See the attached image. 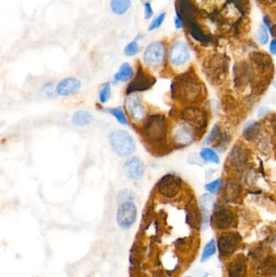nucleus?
Instances as JSON below:
<instances>
[{
	"label": "nucleus",
	"mask_w": 276,
	"mask_h": 277,
	"mask_svg": "<svg viewBox=\"0 0 276 277\" xmlns=\"http://www.w3.org/2000/svg\"><path fill=\"white\" fill-rule=\"evenodd\" d=\"M205 86L191 75H182L172 85V91L175 97L181 101L195 103L203 98Z\"/></svg>",
	"instance_id": "1"
},
{
	"label": "nucleus",
	"mask_w": 276,
	"mask_h": 277,
	"mask_svg": "<svg viewBox=\"0 0 276 277\" xmlns=\"http://www.w3.org/2000/svg\"><path fill=\"white\" fill-rule=\"evenodd\" d=\"M147 139L153 144L163 143L167 135V120L162 114L150 116L144 125Z\"/></svg>",
	"instance_id": "2"
},
{
	"label": "nucleus",
	"mask_w": 276,
	"mask_h": 277,
	"mask_svg": "<svg viewBox=\"0 0 276 277\" xmlns=\"http://www.w3.org/2000/svg\"><path fill=\"white\" fill-rule=\"evenodd\" d=\"M110 145L120 157H128L134 152L135 142L132 136L123 130H115L110 135Z\"/></svg>",
	"instance_id": "3"
},
{
	"label": "nucleus",
	"mask_w": 276,
	"mask_h": 277,
	"mask_svg": "<svg viewBox=\"0 0 276 277\" xmlns=\"http://www.w3.org/2000/svg\"><path fill=\"white\" fill-rule=\"evenodd\" d=\"M166 48L161 41H152L147 46L144 53V63L149 67L156 68L166 59Z\"/></svg>",
	"instance_id": "4"
},
{
	"label": "nucleus",
	"mask_w": 276,
	"mask_h": 277,
	"mask_svg": "<svg viewBox=\"0 0 276 277\" xmlns=\"http://www.w3.org/2000/svg\"><path fill=\"white\" fill-rule=\"evenodd\" d=\"M137 219V207L132 201L119 204L117 212V222L123 229H130Z\"/></svg>",
	"instance_id": "5"
},
{
	"label": "nucleus",
	"mask_w": 276,
	"mask_h": 277,
	"mask_svg": "<svg viewBox=\"0 0 276 277\" xmlns=\"http://www.w3.org/2000/svg\"><path fill=\"white\" fill-rule=\"evenodd\" d=\"M241 237L236 232H226L219 238L218 248L222 256L233 255L240 246Z\"/></svg>",
	"instance_id": "6"
},
{
	"label": "nucleus",
	"mask_w": 276,
	"mask_h": 277,
	"mask_svg": "<svg viewBox=\"0 0 276 277\" xmlns=\"http://www.w3.org/2000/svg\"><path fill=\"white\" fill-rule=\"evenodd\" d=\"M183 120L191 128L197 130H202L207 125V115L204 111L198 107L190 106L183 111Z\"/></svg>",
	"instance_id": "7"
},
{
	"label": "nucleus",
	"mask_w": 276,
	"mask_h": 277,
	"mask_svg": "<svg viewBox=\"0 0 276 277\" xmlns=\"http://www.w3.org/2000/svg\"><path fill=\"white\" fill-rule=\"evenodd\" d=\"M182 179L175 174H166L159 181L157 188L161 195L166 198H173L178 195L182 187Z\"/></svg>",
	"instance_id": "8"
},
{
	"label": "nucleus",
	"mask_w": 276,
	"mask_h": 277,
	"mask_svg": "<svg viewBox=\"0 0 276 277\" xmlns=\"http://www.w3.org/2000/svg\"><path fill=\"white\" fill-rule=\"evenodd\" d=\"M190 58V48L185 42L177 41L172 45L169 51V61L173 66L181 67L184 65Z\"/></svg>",
	"instance_id": "9"
},
{
	"label": "nucleus",
	"mask_w": 276,
	"mask_h": 277,
	"mask_svg": "<svg viewBox=\"0 0 276 277\" xmlns=\"http://www.w3.org/2000/svg\"><path fill=\"white\" fill-rule=\"evenodd\" d=\"M125 105L130 118L134 122L141 123L145 119L146 113L142 104L141 98L137 93L129 94L126 98Z\"/></svg>",
	"instance_id": "10"
},
{
	"label": "nucleus",
	"mask_w": 276,
	"mask_h": 277,
	"mask_svg": "<svg viewBox=\"0 0 276 277\" xmlns=\"http://www.w3.org/2000/svg\"><path fill=\"white\" fill-rule=\"evenodd\" d=\"M235 214L228 208H223L216 211L211 218V223L216 229H228L235 224Z\"/></svg>",
	"instance_id": "11"
},
{
	"label": "nucleus",
	"mask_w": 276,
	"mask_h": 277,
	"mask_svg": "<svg viewBox=\"0 0 276 277\" xmlns=\"http://www.w3.org/2000/svg\"><path fill=\"white\" fill-rule=\"evenodd\" d=\"M156 83V79L151 75H147L141 69L138 70L135 79L128 85V94L135 93L136 92H142L151 89Z\"/></svg>",
	"instance_id": "12"
},
{
	"label": "nucleus",
	"mask_w": 276,
	"mask_h": 277,
	"mask_svg": "<svg viewBox=\"0 0 276 277\" xmlns=\"http://www.w3.org/2000/svg\"><path fill=\"white\" fill-rule=\"evenodd\" d=\"M205 73L210 81L219 85L223 82L227 75V64L223 60H211L205 67Z\"/></svg>",
	"instance_id": "13"
},
{
	"label": "nucleus",
	"mask_w": 276,
	"mask_h": 277,
	"mask_svg": "<svg viewBox=\"0 0 276 277\" xmlns=\"http://www.w3.org/2000/svg\"><path fill=\"white\" fill-rule=\"evenodd\" d=\"M81 88V82L77 78L68 77L61 80L56 87V93L59 96H70L76 94Z\"/></svg>",
	"instance_id": "14"
},
{
	"label": "nucleus",
	"mask_w": 276,
	"mask_h": 277,
	"mask_svg": "<svg viewBox=\"0 0 276 277\" xmlns=\"http://www.w3.org/2000/svg\"><path fill=\"white\" fill-rule=\"evenodd\" d=\"M124 171L129 179L132 180H139L144 175L145 167L139 157H133L126 162L124 165Z\"/></svg>",
	"instance_id": "15"
},
{
	"label": "nucleus",
	"mask_w": 276,
	"mask_h": 277,
	"mask_svg": "<svg viewBox=\"0 0 276 277\" xmlns=\"http://www.w3.org/2000/svg\"><path fill=\"white\" fill-rule=\"evenodd\" d=\"M229 277H245L247 273L246 259L241 255L236 256L228 266Z\"/></svg>",
	"instance_id": "16"
},
{
	"label": "nucleus",
	"mask_w": 276,
	"mask_h": 277,
	"mask_svg": "<svg viewBox=\"0 0 276 277\" xmlns=\"http://www.w3.org/2000/svg\"><path fill=\"white\" fill-rule=\"evenodd\" d=\"M195 140V135L190 128L186 126L180 125L173 132V141L178 146H187Z\"/></svg>",
	"instance_id": "17"
},
{
	"label": "nucleus",
	"mask_w": 276,
	"mask_h": 277,
	"mask_svg": "<svg viewBox=\"0 0 276 277\" xmlns=\"http://www.w3.org/2000/svg\"><path fill=\"white\" fill-rule=\"evenodd\" d=\"M249 153L244 148L235 146L229 153V162L234 167L243 166L247 162Z\"/></svg>",
	"instance_id": "18"
},
{
	"label": "nucleus",
	"mask_w": 276,
	"mask_h": 277,
	"mask_svg": "<svg viewBox=\"0 0 276 277\" xmlns=\"http://www.w3.org/2000/svg\"><path fill=\"white\" fill-rule=\"evenodd\" d=\"M250 59L256 66V68L262 73L270 71V69L272 68V58L270 56L267 55V54L253 52L250 54Z\"/></svg>",
	"instance_id": "19"
},
{
	"label": "nucleus",
	"mask_w": 276,
	"mask_h": 277,
	"mask_svg": "<svg viewBox=\"0 0 276 277\" xmlns=\"http://www.w3.org/2000/svg\"><path fill=\"white\" fill-rule=\"evenodd\" d=\"M235 82L237 86L242 87L245 86L252 80L253 72L249 66L243 64V65L236 68Z\"/></svg>",
	"instance_id": "20"
},
{
	"label": "nucleus",
	"mask_w": 276,
	"mask_h": 277,
	"mask_svg": "<svg viewBox=\"0 0 276 277\" xmlns=\"http://www.w3.org/2000/svg\"><path fill=\"white\" fill-rule=\"evenodd\" d=\"M201 209L202 213V229H206L208 226L209 213L214 208L215 199L209 194H205L201 197Z\"/></svg>",
	"instance_id": "21"
},
{
	"label": "nucleus",
	"mask_w": 276,
	"mask_h": 277,
	"mask_svg": "<svg viewBox=\"0 0 276 277\" xmlns=\"http://www.w3.org/2000/svg\"><path fill=\"white\" fill-rule=\"evenodd\" d=\"M134 75V71L131 66L128 63H123L121 65L118 73L113 76L114 82H125L130 80Z\"/></svg>",
	"instance_id": "22"
},
{
	"label": "nucleus",
	"mask_w": 276,
	"mask_h": 277,
	"mask_svg": "<svg viewBox=\"0 0 276 277\" xmlns=\"http://www.w3.org/2000/svg\"><path fill=\"white\" fill-rule=\"evenodd\" d=\"M260 125L259 123L254 120H250L244 126L243 128V136L247 140H253L258 137L259 135Z\"/></svg>",
	"instance_id": "23"
},
{
	"label": "nucleus",
	"mask_w": 276,
	"mask_h": 277,
	"mask_svg": "<svg viewBox=\"0 0 276 277\" xmlns=\"http://www.w3.org/2000/svg\"><path fill=\"white\" fill-rule=\"evenodd\" d=\"M92 115L85 111H79L72 116V123L78 127H85L92 122Z\"/></svg>",
	"instance_id": "24"
},
{
	"label": "nucleus",
	"mask_w": 276,
	"mask_h": 277,
	"mask_svg": "<svg viewBox=\"0 0 276 277\" xmlns=\"http://www.w3.org/2000/svg\"><path fill=\"white\" fill-rule=\"evenodd\" d=\"M131 7V0H111V11L115 15L125 14Z\"/></svg>",
	"instance_id": "25"
},
{
	"label": "nucleus",
	"mask_w": 276,
	"mask_h": 277,
	"mask_svg": "<svg viewBox=\"0 0 276 277\" xmlns=\"http://www.w3.org/2000/svg\"><path fill=\"white\" fill-rule=\"evenodd\" d=\"M262 273L263 275L271 276L276 274V256H269L262 264Z\"/></svg>",
	"instance_id": "26"
},
{
	"label": "nucleus",
	"mask_w": 276,
	"mask_h": 277,
	"mask_svg": "<svg viewBox=\"0 0 276 277\" xmlns=\"http://www.w3.org/2000/svg\"><path fill=\"white\" fill-rule=\"evenodd\" d=\"M187 220L192 225H197L200 223V214L195 203H191L187 209Z\"/></svg>",
	"instance_id": "27"
},
{
	"label": "nucleus",
	"mask_w": 276,
	"mask_h": 277,
	"mask_svg": "<svg viewBox=\"0 0 276 277\" xmlns=\"http://www.w3.org/2000/svg\"><path fill=\"white\" fill-rule=\"evenodd\" d=\"M216 252V243L214 239H211L209 241L206 246H205L203 251H202V256H201V262H206L209 259L211 258Z\"/></svg>",
	"instance_id": "28"
},
{
	"label": "nucleus",
	"mask_w": 276,
	"mask_h": 277,
	"mask_svg": "<svg viewBox=\"0 0 276 277\" xmlns=\"http://www.w3.org/2000/svg\"><path fill=\"white\" fill-rule=\"evenodd\" d=\"M200 156H201L202 159L207 161V162L215 163V164H219L220 163V158H219L218 154L213 149L209 148H203L200 152Z\"/></svg>",
	"instance_id": "29"
},
{
	"label": "nucleus",
	"mask_w": 276,
	"mask_h": 277,
	"mask_svg": "<svg viewBox=\"0 0 276 277\" xmlns=\"http://www.w3.org/2000/svg\"><path fill=\"white\" fill-rule=\"evenodd\" d=\"M106 111L109 113L112 114L118 120V123L123 124V125H127L128 124V119H127L125 113H124V111H123V108L121 106L117 107V108L107 109Z\"/></svg>",
	"instance_id": "30"
},
{
	"label": "nucleus",
	"mask_w": 276,
	"mask_h": 277,
	"mask_svg": "<svg viewBox=\"0 0 276 277\" xmlns=\"http://www.w3.org/2000/svg\"><path fill=\"white\" fill-rule=\"evenodd\" d=\"M239 190L238 184L236 183H229L224 190V198L229 201L233 200L238 197Z\"/></svg>",
	"instance_id": "31"
},
{
	"label": "nucleus",
	"mask_w": 276,
	"mask_h": 277,
	"mask_svg": "<svg viewBox=\"0 0 276 277\" xmlns=\"http://www.w3.org/2000/svg\"><path fill=\"white\" fill-rule=\"evenodd\" d=\"M256 38L261 45H266L269 41V34L268 29L264 24L260 25L256 32Z\"/></svg>",
	"instance_id": "32"
},
{
	"label": "nucleus",
	"mask_w": 276,
	"mask_h": 277,
	"mask_svg": "<svg viewBox=\"0 0 276 277\" xmlns=\"http://www.w3.org/2000/svg\"><path fill=\"white\" fill-rule=\"evenodd\" d=\"M111 96L110 84L109 82L105 83L101 87L99 91V99L101 103H106L109 101Z\"/></svg>",
	"instance_id": "33"
},
{
	"label": "nucleus",
	"mask_w": 276,
	"mask_h": 277,
	"mask_svg": "<svg viewBox=\"0 0 276 277\" xmlns=\"http://www.w3.org/2000/svg\"><path fill=\"white\" fill-rule=\"evenodd\" d=\"M139 51H140V47H139V42L135 40L130 41V43H128L124 48V53L126 55L129 56V57L136 55Z\"/></svg>",
	"instance_id": "34"
},
{
	"label": "nucleus",
	"mask_w": 276,
	"mask_h": 277,
	"mask_svg": "<svg viewBox=\"0 0 276 277\" xmlns=\"http://www.w3.org/2000/svg\"><path fill=\"white\" fill-rule=\"evenodd\" d=\"M133 199H134V193L132 192V190L125 189L119 192L117 197V201L118 204H121L128 201H132Z\"/></svg>",
	"instance_id": "35"
},
{
	"label": "nucleus",
	"mask_w": 276,
	"mask_h": 277,
	"mask_svg": "<svg viewBox=\"0 0 276 277\" xmlns=\"http://www.w3.org/2000/svg\"><path fill=\"white\" fill-rule=\"evenodd\" d=\"M166 12H161L157 17H155L151 24L149 25L148 30L149 32L153 31L155 29H158L163 24L164 20L166 19Z\"/></svg>",
	"instance_id": "36"
},
{
	"label": "nucleus",
	"mask_w": 276,
	"mask_h": 277,
	"mask_svg": "<svg viewBox=\"0 0 276 277\" xmlns=\"http://www.w3.org/2000/svg\"><path fill=\"white\" fill-rule=\"evenodd\" d=\"M221 185H222V180L221 179L215 180V181L211 182L210 184H207L205 185L206 190L212 194V195H216L218 192L219 190L221 189Z\"/></svg>",
	"instance_id": "37"
},
{
	"label": "nucleus",
	"mask_w": 276,
	"mask_h": 277,
	"mask_svg": "<svg viewBox=\"0 0 276 277\" xmlns=\"http://www.w3.org/2000/svg\"><path fill=\"white\" fill-rule=\"evenodd\" d=\"M144 18L145 19H150L153 17L154 12L151 7V2H147L144 4Z\"/></svg>",
	"instance_id": "38"
},
{
	"label": "nucleus",
	"mask_w": 276,
	"mask_h": 277,
	"mask_svg": "<svg viewBox=\"0 0 276 277\" xmlns=\"http://www.w3.org/2000/svg\"><path fill=\"white\" fill-rule=\"evenodd\" d=\"M174 25H175V28L177 29H183V21H182L180 16L178 14H177L175 18H174Z\"/></svg>",
	"instance_id": "39"
},
{
	"label": "nucleus",
	"mask_w": 276,
	"mask_h": 277,
	"mask_svg": "<svg viewBox=\"0 0 276 277\" xmlns=\"http://www.w3.org/2000/svg\"><path fill=\"white\" fill-rule=\"evenodd\" d=\"M270 52L272 55H276V40L274 39V40H272L271 42H270Z\"/></svg>",
	"instance_id": "40"
},
{
	"label": "nucleus",
	"mask_w": 276,
	"mask_h": 277,
	"mask_svg": "<svg viewBox=\"0 0 276 277\" xmlns=\"http://www.w3.org/2000/svg\"><path fill=\"white\" fill-rule=\"evenodd\" d=\"M269 109L267 108V107H262V108H260L259 111L258 112V118H262L265 114H267L268 112H269Z\"/></svg>",
	"instance_id": "41"
},
{
	"label": "nucleus",
	"mask_w": 276,
	"mask_h": 277,
	"mask_svg": "<svg viewBox=\"0 0 276 277\" xmlns=\"http://www.w3.org/2000/svg\"><path fill=\"white\" fill-rule=\"evenodd\" d=\"M259 1L264 4H272L273 2H276V0H259Z\"/></svg>",
	"instance_id": "42"
},
{
	"label": "nucleus",
	"mask_w": 276,
	"mask_h": 277,
	"mask_svg": "<svg viewBox=\"0 0 276 277\" xmlns=\"http://www.w3.org/2000/svg\"><path fill=\"white\" fill-rule=\"evenodd\" d=\"M144 35L141 34H138L135 37V41H138L139 42V40H141L143 37H144Z\"/></svg>",
	"instance_id": "43"
},
{
	"label": "nucleus",
	"mask_w": 276,
	"mask_h": 277,
	"mask_svg": "<svg viewBox=\"0 0 276 277\" xmlns=\"http://www.w3.org/2000/svg\"><path fill=\"white\" fill-rule=\"evenodd\" d=\"M270 33L272 34V36L276 37V25H273L272 31L270 32Z\"/></svg>",
	"instance_id": "44"
},
{
	"label": "nucleus",
	"mask_w": 276,
	"mask_h": 277,
	"mask_svg": "<svg viewBox=\"0 0 276 277\" xmlns=\"http://www.w3.org/2000/svg\"><path fill=\"white\" fill-rule=\"evenodd\" d=\"M272 126H273V129H274L275 133L276 134V117L275 118L274 120H273V123H272Z\"/></svg>",
	"instance_id": "45"
},
{
	"label": "nucleus",
	"mask_w": 276,
	"mask_h": 277,
	"mask_svg": "<svg viewBox=\"0 0 276 277\" xmlns=\"http://www.w3.org/2000/svg\"><path fill=\"white\" fill-rule=\"evenodd\" d=\"M272 246H273V247H274L275 250H276V238H275L274 241H273V244H272Z\"/></svg>",
	"instance_id": "46"
},
{
	"label": "nucleus",
	"mask_w": 276,
	"mask_h": 277,
	"mask_svg": "<svg viewBox=\"0 0 276 277\" xmlns=\"http://www.w3.org/2000/svg\"></svg>",
	"instance_id": "47"
},
{
	"label": "nucleus",
	"mask_w": 276,
	"mask_h": 277,
	"mask_svg": "<svg viewBox=\"0 0 276 277\" xmlns=\"http://www.w3.org/2000/svg\"></svg>",
	"instance_id": "48"
}]
</instances>
